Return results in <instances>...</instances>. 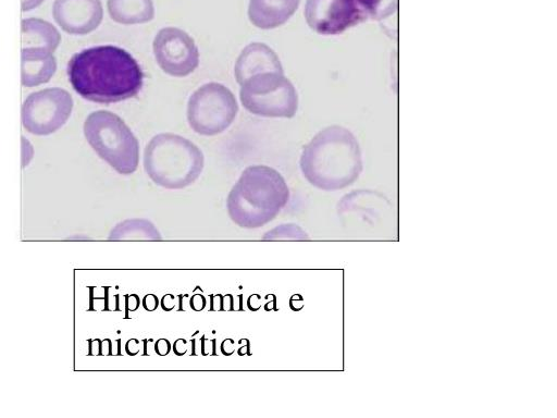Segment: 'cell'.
Instances as JSON below:
<instances>
[{
	"label": "cell",
	"instance_id": "cell-6",
	"mask_svg": "<svg viewBox=\"0 0 557 418\" xmlns=\"http://www.w3.org/2000/svg\"><path fill=\"white\" fill-rule=\"evenodd\" d=\"M396 0H307L305 19L314 32L336 35L369 17L392 14Z\"/></svg>",
	"mask_w": 557,
	"mask_h": 418
},
{
	"label": "cell",
	"instance_id": "cell-1",
	"mask_svg": "<svg viewBox=\"0 0 557 418\" xmlns=\"http://www.w3.org/2000/svg\"><path fill=\"white\" fill-rule=\"evenodd\" d=\"M67 76L77 94L99 103L133 98L144 85V73L133 56L110 45L75 53L67 63Z\"/></svg>",
	"mask_w": 557,
	"mask_h": 418
},
{
	"label": "cell",
	"instance_id": "cell-10",
	"mask_svg": "<svg viewBox=\"0 0 557 418\" xmlns=\"http://www.w3.org/2000/svg\"><path fill=\"white\" fill-rule=\"evenodd\" d=\"M152 46L158 65L171 76L184 77L198 67V48L194 39L180 28L160 29Z\"/></svg>",
	"mask_w": 557,
	"mask_h": 418
},
{
	"label": "cell",
	"instance_id": "cell-31",
	"mask_svg": "<svg viewBox=\"0 0 557 418\" xmlns=\"http://www.w3.org/2000/svg\"><path fill=\"white\" fill-rule=\"evenodd\" d=\"M238 354L240 356L246 355V354L250 355L248 340L246 341V346H243L242 348L238 349Z\"/></svg>",
	"mask_w": 557,
	"mask_h": 418
},
{
	"label": "cell",
	"instance_id": "cell-8",
	"mask_svg": "<svg viewBox=\"0 0 557 418\" xmlns=\"http://www.w3.org/2000/svg\"><path fill=\"white\" fill-rule=\"evenodd\" d=\"M238 104L233 93L220 83H208L195 90L187 104V119L198 134L212 136L234 121Z\"/></svg>",
	"mask_w": 557,
	"mask_h": 418
},
{
	"label": "cell",
	"instance_id": "cell-7",
	"mask_svg": "<svg viewBox=\"0 0 557 418\" xmlns=\"http://www.w3.org/2000/svg\"><path fill=\"white\" fill-rule=\"evenodd\" d=\"M240 87L242 104L252 114L290 119L297 112V91L284 74L259 73L246 79Z\"/></svg>",
	"mask_w": 557,
	"mask_h": 418
},
{
	"label": "cell",
	"instance_id": "cell-27",
	"mask_svg": "<svg viewBox=\"0 0 557 418\" xmlns=\"http://www.w3.org/2000/svg\"><path fill=\"white\" fill-rule=\"evenodd\" d=\"M222 295L221 294H218V295H210V298H211V303H210V310H222Z\"/></svg>",
	"mask_w": 557,
	"mask_h": 418
},
{
	"label": "cell",
	"instance_id": "cell-2",
	"mask_svg": "<svg viewBox=\"0 0 557 418\" xmlns=\"http://www.w3.org/2000/svg\"><path fill=\"white\" fill-rule=\"evenodd\" d=\"M300 168L306 179L319 188H343L361 172L360 145L348 128L327 126L304 147Z\"/></svg>",
	"mask_w": 557,
	"mask_h": 418
},
{
	"label": "cell",
	"instance_id": "cell-24",
	"mask_svg": "<svg viewBox=\"0 0 557 418\" xmlns=\"http://www.w3.org/2000/svg\"><path fill=\"white\" fill-rule=\"evenodd\" d=\"M173 351L176 355L183 356L187 352V342L184 339H178L173 345Z\"/></svg>",
	"mask_w": 557,
	"mask_h": 418
},
{
	"label": "cell",
	"instance_id": "cell-21",
	"mask_svg": "<svg viewBox=\"0 0 557 418\" xmlns=\"http://www.w3.org/2000/svg\"><path fill=\"white\" fill-rule=\"evenodd\" d=\"M189 306L196 311H200L206 306V299L201 294H194L189 299Z\"/></svg>",
	"mask_w": 557,
	"mask_h": 418
},
{
	"label": "cell",
	"instance_id": "cell-18",
	"mask_svg": "<svg viewBox=\"0 0 557 418\" xmlns=\"http://www.w3.org/2000/svg\"><path fill=\"white\" fill-rule=\"evenodd\" d=\"M201 354L203 356H216L215 352V340H208L205 336L201 337Z\"/></svg>",
	"mask_w": 557,
	"mask_h": 418
},
{
	"label": "cell",
	"instance_id": "cell-16",
	"mask_svg": "<svg viewBox=\"0 0 557 418\" xmlns=\"http://www.w3.org/2000/svg\"><path fill=\"white\" fill-rule=\"evenodd\" d=\"M107 7L110 17L120 24H143L154 17L152 0H108Z\"/></svg>",
	"mask_w": 557,
	"mask_h": 418
},
{
	"label": "cell",
	"instance_id": "cell-15",
	"mask_svg": "<svg viewBox=\"0 0 557 418\" xmlns=\"http://www.w3.org/2000/svg\"><path fill=\"white\" fill-rule=\"evenodd\" d=\"M21 38L22 48H44L51 52L61 41V35L52 24L36 17L22 20Z\"/></svg>",
	"mask_w": 557,
	"mask_h": 418
},
{
	"label": "cell",
	"instance_id": "cell-17",
	"mask_svg": "<svg viewBox=\"0 0 557 418\" xmlns=\"http://www.w3.org/2000/svg\"><path fill=\"white\" fill-rule=\"evenodd\" d=\"M33 146L32 144L24 137L22 136V160H23V167H26L29 161L32 160L33 158Z\"/></svg>",
	"mask_w": 557,
	"mask_h": 418
},
{
	"label": "cell",
	"instance_id": "cell-23",
	"mask_svg": "<svg viewBox=\"0 0 557 418\" xmlns=\"http://www.w3.org/2000/svg\"><path fill=\"white\" fill-rule=\"evenodd\" d=\"M45 0H21L22 12L30 11L39 7Z\"/></svg>",
	"mask_w": 557,
	"mask_h": 418
},
{
	"label": "cell",
	"instance_id": "cell-5",
	"mask_svg": "<svg viewBox=\"0 0 557 418\" xmlns=\"http://www.w3.org/2000/svg\"><path fill=\"white\" fill-rule=\"evenodd\" d=\"M84 135L98 153L121 174L133 173L139 161V144L131 128L116 114L98 110L84 123Z\"/></svg>",
	"mask_w": 557,
	"mask_h": 418
},
{
	"label": "cell",
	"instance_id": "cell-3",
	"mask_svg": "<svg viewBox=\"0 0 557 418\" xmlns=\"http://www.w3.org/2000/svg\"><path fill=\"white\" fill-rule=\"evenodd\" d=\"M288 199L283 176L267 165L247 168L227 198L231 218L244 228H257L272 220Z\"/></svg>",
	"mask_w": 557,
	"mask_h": 418
},
{
	"label": "cell",
	"instance_id": "cell-19",
	"mask_svg": "<svg viewBox=\"0 0 557 418\" xmlns=\"http://www.w3.org/2000/svg\"><path fill=\"white\" fill-rule=\"evenodd\" d=\"M154 351L160 356H165L171 351V344L166 339H159L154 344Z\"/></svg>",
	"mask_w": 557,
	"mask_h": 418
},
{
	"label": "cell",
	"instance_id": "cell-4",
	"mask_svg": "<svg viewBox=\"0 0 557 418\" xmlns=\"http://www.w3.org/2000/svg\"><path fill=\"white\" fill-rule=\"evenodd\" d=\"M144 164L156 184L166 188H183L200 175L203 155L190 140L176 134L162 133L147 144Z\"/></svg>",
	"mask_w": 557,
	"mask_h": 418
},
{
	"label": "cell",
	"instance_id": "cell-9",
	"mask_svg": "<svg viewBox=\"0 0 557 418\" xmlns=\"http://www.w3.org/2000/svg\"><path fill=\"white\" fill-rule=\"evenodd\" d=\"M73 98L64 89L47 88L30 94L22 106V124L35 135L58 131L70 118Z\"/></svg>",
	"mask_w": 557,
	"mask_h": 418
},
{
	"label": "cell",
	"instance_id": "cell-13",
	"mask_svg": "<svg viewBox=\"0 0 557 418\" xmlns=\"http://www.w3.org/2000/svg\"><path fill=\"white\" fill-rule=\"evenodd\" d=\"M57 71V59L53 52L44 48H22L21 83L25 87H34L50 81Z\"/></svg>",
	"mask_w": 557,
	"mask_h": 418
},
{
	"label": "cell",
	"instance_id": "cell-28",
	"mask_svg": "<svg viewBox=\"0 0 557 418\" xmlns=\"http://www.w3.org/2000/svg\"><path fill=\"white\" fill-rule=\"evenodd\" d=\"M234 309V306H233V296L227 294V295H224L222 297V310L224 311H228V310H233Z\"/></svg>",
	"mask_w": 557,
	"mask_h": 418
},
{
	"label": "cell",
	"instance_id": "cell-11",
	"mask_svg": "<svg viewBox=\"0 0 557 418\" xmlns=\"http://www.w3.org/2000/svg\"><path fill=\"white\" fill-rule=\"evenodd\" d=\"M52 15L65 33L86 35L100 25L103 8L100 0H54Z\"/></svg>",
	"mask_w": 557,
	"mask_h": 418
},
{
	"label": "cell",
	"instance_id": "cell-12",
	"mask_svg": "<svg viewBox=\"0 0 557 418\" xmlns=\"http://www.w3.org/2000/svg\"><path fill=\"white\" fill-rule=\"evenodd\" d=\"M265 72L284 74L283 66L277 54L265 44H249L242 50L236 60V82L242 85L249 77Z\"/></svg>",
	"mask_w": 557,
	"mask_h": 418
},
{
	"label": "cell",
	"instance_id": "cell-22",
	"mask_svg": "<svg viewBox=\"0 0 557 418\" xmlns=\"http://www.w3.org/2000/svg\"><path fill=\"white\" fill-rule=\"evenodd\" d=\"M174 306H175V296L174 295L165 294L161 298V307L163 310L170 311L174 308Z\"/></svg>",
	"mask_w": 557,
	"mask_h": 418
},
{
	"label": "cell",
	"instance_id": "cell-25",
	"mask_svg": "<svg viewBox=\"0 0 557 418\" xmlns=\"http://www.w3.org/2000/svg\"><path fill=\"white\" fill-rule=\"evenodd\" d=\"M221 352L225 356H230L234 353V341L232 339H226L221 344Z\"/></svg>",
	"mask_w": 557,
	"mask_h": 418
},
{
	"label": "cell",
	"instance_id": "cell-30",
	"mask_svg": "<svg viewBox=\"0 0 557 418\" xmlns=\"http://www.w3.org/2000/svg\"><path fill=\"white\" fill-rule=\"evenodd\" d=\"M138 344H139L138 340L131 339L127 342V344L125 345L126 352L129 354L131 349H134V353L137 354L139 351Z\"/></svg>",
	"mask_w": 557,
	"mask_h": 418
},
{
	"label": "cell",
	"instance_id": "cell-26",
	"mask_svg": "<svg viewBox=\"0 0 557 418\" xmlns=\"http://www.w3.org/2000/svg\"><path fill=\"white\" fill-rule=\"evenodd\" d=\"M139 306V297L136 294L129 295L126 297V308L131 311H134Z\"/></svg>",
	"mask_w": 557,
	"mask_h": 418
},
{
	"label": "cell",
	"instance_id": "cell-32",
	"mask_svg": "<svg viewBox=\"0 0 557 418\" xmlns=\"http://www.w3.org/2000/svg\"><path fill=\"white\" fill-rule=\"evenodd\" d=\"M144 343H145V346H146V345H147V343H148V340H146ZM144 355H145V356H147V355H148V353H147V348H145V351H144Z\"/></svg>",
	"mask_w": 557,
	"mask_h": 418
},
{
	"label": "cell",
	"instance_id": "cell-20",
	"mask_svg": "<svg viewBox=\"0 0 557 418\" xmlns=\"http://www.w3.org/2000/svg\"><path fill=\"white\" fill-rule=\"evenodd\" d=\"M143 306L148 311L156 310L159 306V299L154 294H147L143 298Z\"/></svg>",
	"mask_w": 557,
	"mask_h": 418
},
{
	"label": "cell",
	"instance_id": "cell-14",
	"mask_svg": "<svg viewBox=\"0 0 557 418\" xmlns=\"http://www.w3.org/2000/svg\"><path fill=\"white\" fill-rule=\"evenodd\" d=\"M300 0H250L248 17L261 29H272L286 23L297 11Z\"/></svg>",
	"mask_w": 557,
	"mask_h": 418
},
{
	"label": "cell",
	"instance_id": "cell-29",
	"mask_svg": "<svg viewBox=\"0 0 557 418\" xmlns=\"http://www.w3.org/2000/svg\"><path fill=\"white\" fill-rule=\"evenodd\" d=\"M257 294H252L248 299H247V306L250 310L252 311H256L260 308V302L257 303V300L261 299V297H258L257 300H255Z\"/></svg>",
	"mask_w": 557,
	"mask_h": 418
}]
</instances>
